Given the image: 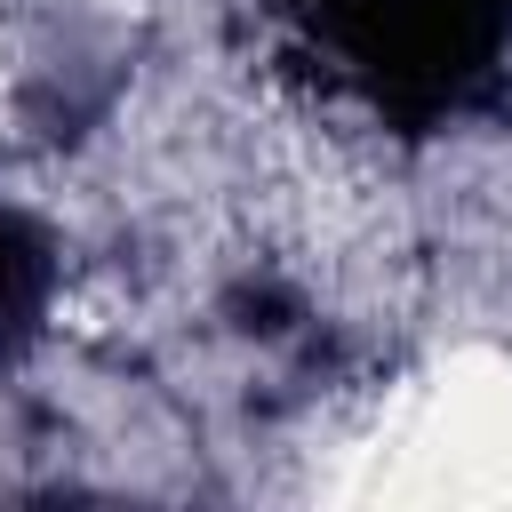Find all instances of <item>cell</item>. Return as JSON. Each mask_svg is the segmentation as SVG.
<instances>
[{"label": "cell", "mask_w": 512, "mask_h": 512, "mask_svg": "<svg viewBox=\"0 0 512 512\" xmlns=\"http://www.w3.org/2000/svg\"><path fill=\"white\" fill-rule=\"evenodd\" d=\"M288 64L376 128L432 136L512 80V0H272Z\"/></svg>", "instance_id": "cell-1"}, {"label": "cell", "mask_w": 512, "mask_h": 512, "mask_svg": "<svg viewBox=\"0 0 512 512\" xmlns=\"http://www.w3.org/2000/svg\"><path fill=\"white\" fill-rule=\"evenodd\" d=\"M56 296V248L32 216H0V368L40 336Z\"/></svg>", "instance_id": "cell-2"}]
</instances>
